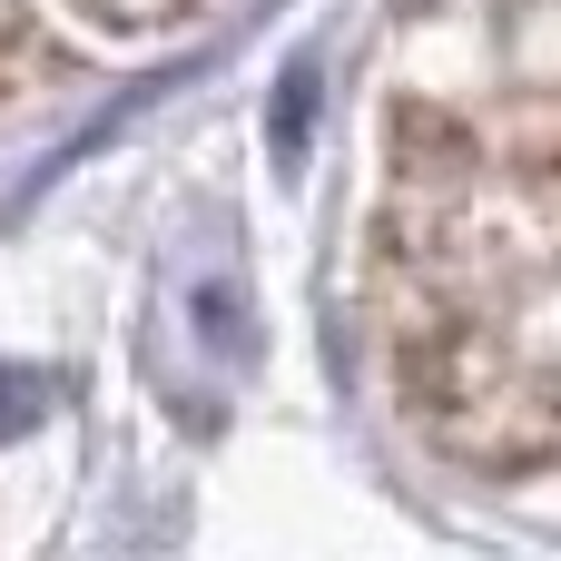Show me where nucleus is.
<instances>
[{
    "mask_svg": "<svg viewBox=\"0 0 561 561\" xmlns=\"http://www.w3.org/2000/svg\"><path fill=\"white\" fill-rule=\"evenodd\" d=\"M39 394H49L39 375H0V434H20V424L39 414Z\"/></svg>",
    "mask_w": 561,
    "mask_h": 561,
    "instance_id": "f257e3e1",
    "label": "nucleus"
}]
</instances>
